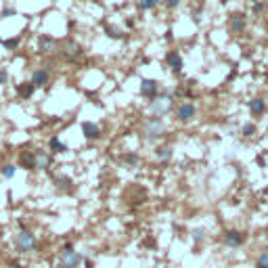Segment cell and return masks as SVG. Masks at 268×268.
<instances>
[{"mask_svg":"<svg viewBox=\"0 0 268 268\" xmlns=\"http://www.w3.org/2000/svg\"><path fill=\"white\" fill-rule=\"evenodd\" d=\"M57 50H59V42L52 38V36H46V34L38 36V52L42 57H48V55H52V52H57Z\"/></svg>","mask_w":268,"mask_h":268,"instance_id":"obj_8","label":"cell"},{"mask_svg":"<svg viewBox=\"0 0 268 268\" xmlns=\"http://www.w3.org/2000/svg\"><path fill=\"white\" fill-rule=\"evenodd\" d=\"M262 8H264V4H260V2H256V4H254V13L258 15V13H260V11H262Z\"/></svg>","mask_w":268,"mask_h":268,"instance_id":"obj_32","label":"cell"},{"mask_svg":"<svg viewBox=\"0 0 268 268\" xmlns=\"http://www.w3.org/2000/svg\"><path fill=\"white\" fill-rule=\"evenodd\" d=\"M174 115H176V122H180V124H189V122H193V120H195V115H197V109H195V105H193V103L182 101L180 105L176 107Z\"/></svg>","mask_w":268,"mask_h":268,"instance_id":"obj_6","label":"cell"},{"mask_svg":"<svg viewBox=\"0 0 268 268\" xmlns=\"http://www.w3.org/2000/svg\"><path fill=\"white\" fill-rule=\"evenodd\" d=\"M55 189L59 193H71L74 191V180L69 176H57L55 178Z\"/></svg>","mask_w":268,"mask_h":268,"instance_id":"obj_17","label":"cell"},{"mask_svg":"<svg viewBox=\"0 0 268 268\" xmlns=\"http://www.w3.org/2000/svg\"><path fill=\"white\" fill-rule=\"evenodd\" d=\"M34 92H36V88H34V84L32 82H23V84H17V94H19V99H32L34 96Z\"/></svg>","mask_w":268,"mask_h":268,"instance_id":"obj_18","label":"cell"},{"mask_svg":"<svg viewBox=\"0 0 268 268\" xmlns=\"http://www.w3.org/2000/svg\"><path fill=\"white\" fill-rule=\"evenodd\" d=\"M8 82V71L4 67H0V84H6Z\"/></svg>","mask_w":268,"mask_h":268,"instance_id":"obj_30","label":"cell"},{"mask_svg":"<svg viewBox=\"0 0 268 268\" xmlns=\"http://www.w3.org/2000/svg\"><path fill=\"white\" fill-rule=\"evenodd\" d=\"M172 34H174L172 30H168V32H166V40H170V42H172V40H174V36H172Z\"/></svg>","mask_w":268,"mask_h":268,"instance_id":"obj_33","label":"cell"},{"mask_svg":"<svg viewBox=\"0 0 268 268\" xmlns=\"http://www.w3.org/2000/svg\"><path fill=\"white\" fill-rule=\"evenodd\" d=\"M15 172H17V166H13V164H4L2 168H0V174H2L6 180H11V178L15 176Z\"/></svg>","mask_w":268,"mask_h":268,"instance_id":"obj_24","label":"cell"},{"mask_svg":"<svg viewBox=\"0 0 268 268\" xmlns=\"http://www.w3.org/2000/svg\"><path fill=\"white\" fill-rule=\"evenodd\" d=\"M19 166L28 172H36V157H34V151H23L19 155Z\"/></svg>","mask_w":268,"mask_h":268,"instance_id":"obj_16","label":"cell"},{"mask_svg":"<svg viewBox=\"0 0 268 268\" xmlns=\"http://www.w3.org/2000/svg\"><path fill=\"white\" fill-rule=\"evenodd\" d=\"M80 264H82V256H80L76 249L67 243L63 247V252H61V256H59V266L61 268H78Z\"/></svg>","mask_w":268,"mask_h":268,"instance_id":"obj_5","label":"cell"},{"mask_svg":"<svg viewBox=\"0 0 268 268\" xmlns=\"http://www.w3.org/2000/svg\"><path fill=\"white\" fill-rule=\"evenodd\" d=\"M48 149H50V153H65V151H67V145H65V142H61L59 136H50V140H48Z\"/></svg>","mask_w":268,"mask_h":268,"instance_id":"obj_20","label":"cell"},{"mask_svg":"<svg viewBox=\"0 0 268 268\" xmlns=\"http://www.w3.org/2000/svg\"><path fill=\"white\" fill-rule=\"evenodd\" d=\"M191 237H193L195 243H199V241H203V239H205V230H203V228H193Z\"/></svg>","mask_w":268,"mask_h":268,"instance_id":"obj_28","label":"cell"},{"mask_svg":"<svg viewBox=\"0 0 268 268\" xmlns=\"http://www.w3.org/2000/svg\"><path fill=\"white\" fill-rule=\"evenodd\" d=\"M264 8H266V13H268V0H264Z\"/></svg>","mask_w":268,"mask_h":268,"instance_id":"obj_35","label":"cell"},{"mask_svg":"<svg viewBox=\"0 0 268 268\" xmlns=\"http://www.w3.org/2000/svg\"><path fill=\"white\" fill-rule=\"evenodd\" d=\"M82 134H84L86 140H96V138H101V126L94 122H84L82 124Z\"/></svg>","mask_w":268,"mask_h":268,"instance_id":"obj_13","label":"cell"},{"mask_svg":"<svg viewBox=\"0 0 268 268\" xmlns=\"http://www.w3.org/2000/svg\"><path fill=\"white\" fill-rule=\"evenodd\" d=\"M172 109H174V96L172 94H157L153 101H149V111H151V115H157V118L168 115Z\"/></svg>","mask_w":268,"mask_h":268,"instance_id":"obj_3","label":"cell"},{"mask_svg":"<svg viewBox=\"0 0 268 268\" xmlns=\"http://www.w3.org/2000/svg\"><path fill=\"white\" fill-rule=\"evenodd\" d=\"M124 164H126V168H136L140 164V157L136 153H126L124 155Z\"/></svg>","mask_w":268,"mask_h":268,"instance_id":"obj_23","label":"cell"},{"mask_svg":"<svg viewBox=\"0 0 268 268\" xmlns=\"http://www.w3.org/2000/svg\"><path fill=\"white\" fill-rule=\"evenodd\" d=\"M36 245H38V241H36L34 233H30V230L21 228L19 233L15 235V249H17L19 254H30V252H34Z\"/></svg>","mask_w":268,"mask_h":268,"instance_id":"obj_4","label":"cell"},{"mask_svg":"<svg viewBox=\"0 0 268 268\" xmlns=\"http://www.w3.org/2000/svg\"><path fill=\"white\" fill-rule=\"evenodd\" d=\"M180 2H182V0H164V6L168 8V11H174V8H178V6H180Z\"/></svg>","mask_w":268,"mask_h":268,"instance_id":"obj_29","label":"cell"},{"mask_svg":"<svg viewBox=\"0 0 268 268\" xmlns=\"http://www.w3.org/2000/svg\"><path fill=\"white\" fill-rule=\"evenodd\" d=\"M164 63H166V67L172 71L174 76H180V74H182L184 61H182V57H180V52H178V50H168V52H166Z\"/></svg>","mask_w":268,"mask_h":268,"instance_id":"obj_7","label":"cell"},{"mask_svg":"<svg viewBox=\"0 0 268 268\" xmlns=\"http://www.w3.org/2000/svg\"><path fill=\"white\" fill-rule=\"evenodd\" d=\"M247 28V19H245V15L243 13H233L230 15V19H228V32L230 34H243Z\"/></svg>","mask_w":268,"mask_h":268,"instance_id":"obj_10","label":"cell"},{"mask_svg":"<svg viewBox=\"0 0 268 268\" xmlns=\"http://www.w3.org/2000/svg\"><path fill=\"white\" fill-rule=\"evenodd\" d=\"M256 268H268V247H266V249H262V254L258 256Z\"/></svg>","mask_w":268,"mask_h":268,"instance_id":"obj_26","label":"cell"},{"mask_svg":"<svg viewBox=\"0 0 268 268\" xmlns=\"http://www.w3.org/2000/svg\"><path fill=\"white\" fill-rule=\"evenodd\" d=\"M8 268H21L19 264H8Z\"/></svg>","mask_w":268,"mask_h":268,"instance_id":"obj_34","label":"cell"},{"mask_svg":"<svg viewBox=\"0 0 268 268\" xmlns=\"http://www.w3.org/2000/svg\"><path fill=\"white\" fill-rule=\"evenodd\" d=\"M224 243L228 247H241L245 243V235L241 230H226L224 233Z\"/></svg>","mask_w":268,"mask_h":268,"instance_id":"obj_14","label":"cell"},{"mask_svg":"<svg viewBox=\"0 0 268 268\" xmlns=\"http://www.w3.org/2000/svg\"><path fill=\"white\" fill-rule=\"evenodd\" d=\"M59 57L63 59V61H67V63H74V61H78L80 57H82V52H84V48H82V44L80 42H76L74 38H65L63 42L59 44Z\"/></svg>","mask_w":268,"mask_h":268,"instance_id":"obj_2","label":"cell"},{"mask_svg":"<svg viewBox=\"0 0 268 268\" xmlns=\"http://www.w3.org/2000/svg\"><path fill=\"white\" fill-rule=\"evenodd\" d=\"M162 2L164 0H138L136 6L140 8V11H153V8H157Z\"/></svg>","mask_w":268,"mask_h":268,"instance_id":"obj_21","label":"cell"},{"mask_svg":"<svg viewBox=\"0 0 268 268\" xmlns=\"http://www.w3.org/2000/svg\"><path fill=\"white\" fill-rule=\"evenodd\" d=\"M30 82L34 84V88H44V86H48L50 82V74H48V69H34V74L30 78Z\"/></svg>","mask_w":268,"mask_h":268,"instance_id":"obj_11","label":"cell"},{"mask_svg":"<svg viewBox=\"0 0 268 268\" xmlns=\"http://www.w3.org/2000/svg\"><path fill=\"white\" fill-rule=\"evenodd\" d=\"M249 113L254 115V118H260V115L266 113V101L262 99V96H256V99L249 101Z\"/></svg>","mask_w":268,"mask_h":268,"instance_id":"obj_15","label":"cell"},{"mask_svg":"<svg viewBox=\"0 0 268 268\" xmlns=\"http://www.w3.org/2000/svg\"><path fill=\"white\" fill-rule=\"evenodd\" d=\"M34 157H36V170H48L52 164V155L48 151L42 149H34Z\"/></svg>","mask_w":268,"mask_h":268,"instance_id":"obj_12","label":"cell"},{"mask_svg":"<svg viewBox=\"0 0 268 268\" xmlns=\"http://www.w3.org/2000/svg\"><path fill=\"white\" fill-rule=\"evenodd\" d=\"M164 134H166V124L162 118H157V115H151V118H147L145 124H142V136H145V140L155 142L159 138H164Z\"/></svg>","mask_w":268,"mask_h":268,"instance_id":"obj_1","label":"cell"},{"mask_svg":"<svg viewBox=\"0 0 268 268\" xmlns=\"http://www.w3.org/2000/svg\"><path fill=\"white\" fill-rule=\"evenodd\" d=\"M105 34L109 36L111 40H122L124 38V32L120 28H115V25H105Z\"/></svg>","mask_w":268,"mask_h":268,"instance_id":"obj_22","label":"cell"},{"mask_svg":"<svg viewBox=\"0 0 268 268\" xmlns=\"http://www.w3.org/2000/svg\"><path fill=\"white\" fill-rule=\"evenodd\" d=\"M2 46L6 50H17L19 48V38H8V40H2Z\"/></svg>","mask_w":268,"mask_h":268,"instance_id":"obj_27","label":"cell"},{"mask_svg":"<svg viewBox=\"0 0 268 268\" xmlns=\"http://www.w3.org/2000/svg\"><path fill=\"white\" fill-rule=\"evenodd\" d=\"M155 155H157V159L162 164H168L170 159H172V155H174V149H172V145H162L155 151Z\"/></svg>","mask_w":268,"mask_h":268,"instance_id":"obj_19","label":"cell"},{"mask_svg":"<svg viewBox=\"0 0 268 268\" xmlns=\"http://www.w3.org/2000/svg\"><path fill=\"white\" fill-rule=\"evenodd\" d=\"M254 134H256V124H252V122L243 124V128H241V136H243V138H252Z\"/></svg>","mask_w":268,"mask_h":268,"instance_id":"obj_25","label":"cell"},{"mask_svg":"<svg viewBox=\"0 0 268 268\" xmlns=\"http://www.w3.org/2000/svg\"><path fill=\"white\" fill-rule=\"evenodd\" d=\"M159 94V84L157 80H151V78H145L140 82V96H145L147 101H153L155 96Z\"/></svg>","mask_w":268,"mask_h":268,"instance_id":"obj_9","label":"cell"},{"mask_svg":"<svg viewBox=\"0 0 268 268\" xmlns=\"http://www.w3.org/2000/svg\"><path fill=\"white\" fill-rule=\"evenodd\" d=\"M17 11H15V8H4V11H2V15H0V17H13Z\"/></svg>","mask_w":268,"mask_h":268,"instance_id":"obj_31","label":"cell"}]
</instances>
